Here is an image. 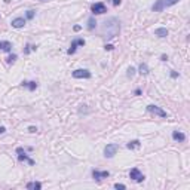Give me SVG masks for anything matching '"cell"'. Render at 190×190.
Segmentation results:
<instances>
[{
    "instance_id": "484cf974",
    "label": "cell",
    "mask_w": 190,
    "mask_h": 190,
    "mask_svg": "<svg viewBox=\"0 0 190 190\" xmlns=\"http://www.w3.org/2000/svg\"><path fill=\"white\" fill-rule=\"evenodd\" d=\"M28 131H30V132H33V134H34V132H37V128H34V126H30V128H28Z\"/></svg>"
},
{
    "instance_id": "9a60e30c",
    "label": "cell",
    "mask_w": 190,
    "mask_h": 190,
    "mask_svg": "<svg viewBox=\"0 0 190 190\" xmlns=\"http://www.w3.org/2000/svg\"><path fill=\"white\" fill-rule=\"evenodd\" d=\"M27 189L28 190H40L42 189V183H39V181H31L27 184Z\"/></svg>"
},
{
    "instance_id": "52a82bcc",
    "label": "cell",
    "mask_w": 190,
    "mask_h": 190,
    "mask_svg": "<svg viewBox=\"0 0 190 190\" xmlns=\"http://www.w3.org/2000/svg\"><path fill=\"white\" fill-rule=\"evenodd\" d=\"M79 46H85V40H83V39H74V40L71 42V45H70V48H68V51H67V54H68V55L74 54L76 49L79 48Z\"/></svg>"
},
{
    "instance_id": "5bb4252c",
    "label": "cell",
    "mask_w": 190,
    "mask_h": 190,
    "mask_svg": "<svg viewBox=\"0 0 190 190\" xmlns=\"http://www.w3.org/2000/svg\"><path fill=\"white\" fill-rule=\"evenodd\" d=\"M154 36H158V37H166L168 36V30L163 28V27H159V28L154 30Z\"/></svg>"
},
{
    "instance_id": "f546056e",
    "label": "cell",
    "mask_w": 190,
    "mask_h": 190,
    "mask_svg": "<svg viewBox=\"0 0 190 190\" xmlns=\"http://www.w3.org/2000/svg\"><path fill=\"white\" fill-rule=\"evenodd\" d=\"M82 27H80V25H74V31H79Z\"/></svg>"
},
{
    "instance_id": "4dcf8cb0",
    "label": "cell",
    "mask_w": 190,
    "mask_h": 190,
    "mask_svg": "<svg viewBox=\"0 0 190 190\" xmlns=\"http://www.w3.org/2000/svg\"><path fill=\"white\" fill-rule=\"evenodd\" d=\"M171 76H172V77H178V73H175V71H172V73H171Z\"/></svg>"
},
{
    "instance_id": "2e32d148",
    "label": "cell",
    "mask_w": 190,
    "mask_h": 190,
    "mask_svg": "<svg viewBox=\"0 0 190 190\" xmlns=\"http://www.w3.org/2000/svg\"><path fill=\"white\" fill-rule=\"evenodd\" d=\"M22 86H24V88H28L30 91H34V89L37 88V82H34V80H30V82H22Z\"/></svg>"
},
{
    "instance_id": "277c9868",
    "label": "cell",
    "mask_w": 190,
    "mask_h": 190,
    "mask_svg": "<svg viewBox=\"0 0 190 190\" xmlns=\"http://www.w3.org/2000/svg\"><path fill=\"white\" fill-rule=\"evenodd\" d=\"M91 12H92L94 15H103L107 12V8L106 5H104L103 2H98V3H94L92 6H91Z\"/></svg>"
},
{
    "instance_id": "5b68a950",
    "label": "cell",
    "mask_w": 190,
    "mask_h": 190,
    "mask_svg": "<svg viewBox=\"0 0 190 190\" xmlns=\"http://www.w3.org/2000/svg\"><path fill=\"white\" fill-rule=\"evenodd\" d=\"M147 111L149 113H153L156 116H159V117H168V113L165 110H162L160 107L158 106H154V104H150V106H147Z\"/></svg>"
},
{
    "instance_id": "ac0fdd59",
    "label": "cell",
    "mask_w": 190,
    "mask_h": 190,
    "mask_svg": "<svg viewBox=\"0 0 190 190\" xmlns=\"http://www.w3.org/2000/svg\"><path fill=\"white\" fill-rule=\"evenodd\" d=\"M149 67H147V64H144V62H141L140 64V74H149Z\"/></svg>"
},
{
    "instance_id": "8fae6325",
    "label": "cell",
    "mask_w": 190,
    "mask_h": 190,
    "mask_svg": "<svg viewBox=\"0 0 190 190\" xmlns=\"http://www.w3.org/2000/svg\"><path fill=\"white\" fill-rule=\"evenodd\" d=\"M12 27L14 28H22L24 25H25V19L24 18H21V16H18V18H14L12 19Z\"/></svg>"
},
{
    "instance_id": "4316f807",
    "label": "cell",
    "mask_w": 190,
    "mask_h": 190,
    "mask_svg": "<svg viewBox=\"0 0 190 190\" xmlns=\"http://www.w3.org/2000/svg\"><path fill=\"white\" fill-rule=\"evenodd\" d=\"M30 51H31V46H30V45H27V46H25V51H24V52H25V54H28Z\"/></svg>"
},
{
    "instance_id": "d6986e66",
    "label": "cell",
    "mask_w": 190,
    "mask_h": 190,
    "mask_svg": "<svg viewBox=\"0 0 190 190\" xmlns=\"http://www.w3.org/2000/svg\"><path fill=\"white\" fill-rule=\"evenodd\" d=\"M95 25H97V21H95L92 16H91V18L88 19V30H94Z\"/></svg>"
},
{
    "instance_id": "7c38bea8",
    "label": "cell",
    "mask_w": 190,
    "mask_h": 190,
    "mask_svg": "<svg viewBox=\"0 0 190 190\" xmlns=\"http://www.w3.org/2000/svg\"><path fill=\"white\" fill-rule=\"evenodd\" d=\"M172 138H174V141L184 143L186 141V135L183 134V132H180V131H174V132H172Z\"/></svg>"
},
{
    "instance_id": "44dd1931",
    "label": "cell",
    "mask_w": 190,
    "mask_h": 190,
    "mask_svg": "<svg viewBox=\"0 0 190 190\" xmlns=\"http://www.w3.org/2000/svg\"><path fill=\"white\" fill-rule=\"evenodd\" d=\"M36 15V11H27V14H25V16H27V19H33Z\"/></svg>"
},
{
    "instance_id": "cb8c5ba5",
    "label": "cell",
    "mask_w": 190,
    "mask_h": 190,
    "mask_svg": "<svg viewBox=\"0 0 190 190\" xmlns=\"http://www.w3.org/2000/svg\"><path fill=\"white\" fill-rule=\"evenodd\" d=\"M108 2L113 5V6H119V5L122 3V0H108Z\"/></svg>"
},
{
    "instance_id": "ffe728a7",
    "label": "cell",
    "mask_w": 190,
    "mask_h": 190,
    "mask_svg": "<svg viewBox=\"0 0 190 190\" xmlns=\"http://www.w3.org/2000/svg\"><path fill=\"white\" fill-rule=\"evenodd\" d=\"M6 61H8V64H14V62L16 61V55H15V54L9 55L8 58H6Z\"/></svg>"
},
{
    "instance_id": "8992f818",
    "label": "cell",
    "mask_w": 190,
    "mask_h": 190,
    "mask_svg": "<svg viewBox=\"0 0 190 190\" xmlns=\"http://www.w3.org/2000/svg\"><path fill=\"white\" fill-rule=\"evenodd\" d=\"M117 150H119V146H117V144H107L106 146V149H104V156H106V158H113V156L117 153Z\"/></svg>"
},
{
    "instance_id": "6da1fadb",
    "label": "cell",
    "mask_w": 190,
    "mask_h": 190,
    "mask_svg": "<svg viewBox=\"0 0 190 190\" xmlns=\"http://www.w3.org/2000/svg\"><path fill=\"white\" fill-rule=\"evenodd\" d=\"M120 33V22L117 18H108L104 21L103 25V36L107 37V39H113Z\"/></svg>"
},
{
    "instance_id": "ba28073f",
    "label": "cell",
    "mask_w": 190,
    "mask_h": 190,
    "mask_svg": "<svg viewBox=\"0 0 190 190\" xmlns=\"http://www.w3.org/2000/svg\"><path fill=\"white\" fill-rule=\"evenodd\" d=\"M73 77L74 79H89L91 77V71L85 70V68H79L73 71Z\"/></svg>"
},
{
    "instance_id": "d4e9b609",
    "label": "cell",
    "mask_w": 190,
    "mask_h": 190,
    "mask_svg": "<svg viewBox=\"0 0 190 190\" xmlns=\"http://www.w3.org/2000/svg\"><path fill=\"white\" fill-rule=\"evenodd\" d=\"M113 48H114L113 45H106V46H104V49H106V51H111Z\"/></svg>"
},
{
    "instance_id": "1f68e13d",
    "label": "cell",
    "mask_w": 190,
    "mask_h": 190,
    "mask_svg": "<svg viewBox=\"0 0 190 190\" xmlns=\"http://www.w3.org/2000/svg\"><path fill=\"white\" fill-rule=\"evenodd\" d=\"M135 95H141V89H137L135 91Z\"/></svg>"
},
{
    "instance_id": "4fadbf2b",
    "label": "cell",
    "mask_w": 190,
    "mask_h": 190,
    "mask_svg": "<svg viewBox=\"0 0 190 190\" xmlns=\"http://www.w3.org/2000/svg\"><path fill=\"white\" fill-rule=\"evenodd\" d=\"M0 49L5 51V52H11L12 51V45L6 40H0Z\"/></svg>"
},
{
    "instance_id": "7402d4cb",
    "label": "cell",
    "mask_w": 190,
    "mask_h": 190,
    "mask_svg": "<svg viewBox=\"0 0 190 190\" xmlns=\"http://www.w3.org/2000/svg\"><path fill=\"white\" fill-rule=\"evenodd\" d=\"M126 74H128V77H134V74H135V68H134V67H129Z\"/></svg>"
},
{
    "instance_id": "3957f363",
    "label": "cell",
    "mask_w": 190,
    "mask_h": 190,
    "mask_svg": "<svg viewBox=\"0 0 190 190\" xmlns=\"http://www.w3.org/2000/svg\"><path fill=\"white\" fill-rule=\"evenodd\" d=\"M129 178H131V180H134L135 183H143L146 177H144V174L140 171L138 168H132V169L129 171Z\"/></svg>"
},
{
    "instance_id": "e0dca14e",
    "label": "cell",
    "mask_w": 190,
    "mask_h": 190,
    "mask_svg": "<svg viewBox=\"0 0 190 190\" xmlns=\"http://www.w3.org/2000/svg\"><path fill=\"white\" fill-rule=\"evenodd\" d=\"M140 144H141V143H140L138 140H132V141H129V143L126 144V147H128L129 150H134V149H138Z\"/></svg>"
},
{
    "instance_id": "f1b7e54d",
    "label": "cell",
    "mask_w": 190,
    "mask_h": 190,
    "mask_svg": "<svg viewBox=\"0 0 190 190\" xmlns=\"http://www.w3.org/2000/svg\"><path fill=\"white\" fill-rule=\"evenodd\" d=\"M6 132V128L5 126H0V134H5Z\"/></svg>"
},
{
    "instance_id": "d6a6232c",
    "label": "cell",
    "mask_w": 190,
    "mask_h": 190,
    "mask_svg": "<svg viewBox=\"0 0 190 190\" xmlns=\"http://www.w3.org/2000/svg\"><path fill=\"white\" fill-rule=\"evenodd\" d=\"M42 2H45V0H42Z\"/></svg>"
},
{
    "instance_id": "9c48e42d",
    "label": "cell",
    "mask_w": 190,
    "mask_h": 190,
    "mask_svg": "<svg viewBox=\"0 0 190 190\" xmlns=\"http://www.w3.org/2000/svg\"><path fill=\"white\" fill-rule=\"evenodd\" d=\"M16 153H18V159H19V160H25V162H28L30 165H34V160L25 154V152L22 150V147H18V149H16Z\"/></svg>"
},
{
    "instance_id": "83f0119b",
    "label": "cell",
    "mask_w": 190,
    "mask_h": 190,
    "mask_svg": "<svg viewBox=\"0 0 190 190\" xmlns=\"http://www.w3.org/2000/svg\"><path fill=\"white\" fill-rule=\"evenodd\" d=\"M160 60H162V61H168V55H162Z\"/></svg>"
},
{
    "instance_id": "7a4b0ae2",
    "label": "cell",
    "mask_w": 190,
    "mask_h": 190,
    "mask_svg": "<svg viewBox=\"0 0 190 190\" xmlns=\"http://www.w3.org/2000/svg\"><path fill=\"white\" fill-rule=\"evenodd\" d=\"M178 2H180V0H156L154 5L152 6V9H153L154 12H160V11H163V9L169 8V6L177 5Z\"/></svg>"
},
{
    "instance_id": "603a6c76",
    "label": "cell",
    "mask_w": 190,
    "mask_h": 190,
    "mask_svg": "<svg viewBox=\"0 0 190 190\" xmlns=\"http://www.w3.org/2000/svg\"><path fill=\"white\" fill-rule=\"evenodd\" d=\"M114 189H117V190H123V189H126V186H125V184H119V183H116V184H114Z\"/></svg>"
},
{
    "instance_id": "30bf717a",
    "label": "cell",
    "mask_w": 190,
    "mask_h": 190,
    "mask_svg": "<svg viewBox=\"0 0 190 190\" xmlns=\"http://www.w3.org/2000/svg\"><path fill=\"white\" fill-rule=\"evenodd\" d=\"M92 177L94 180H103V178H107V177H110V172L108 171H98V169H94L92 171Z\"/></svg>"
}]
</instances>
